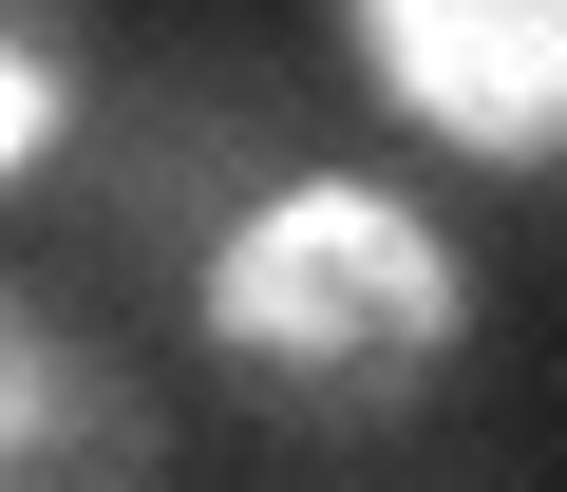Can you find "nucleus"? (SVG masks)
<instances>
[{
    "mask_svg": "<svg viewBox=\"0 0 567 492\" xmlns=\"http://www.w3.org/2000/svg\"><path fill=\"white\" fill-rule=\"evenodd\" d=\"M189 341L322 435H398L454 360H473V246L435 227V189L398 171H265L208 266H189Z\"/></svg>",
    "mask_w": 567,
    "mask_h": 492,
    "instance_id": "obj_1",
    "label": "nucleus"
},
{
    "mask_svg": "<svg viewBox=\"0 0 567 492\" xmlns=\"http://www.w3.org/2000/svg\"><path fill=\"white\" fill-rule=\"evenodd\" d=\"M341 76L379 95V133L454 152V171H567V0H322Z\"/></svg>",
    "mask_w": 567,
    "mask_h": 492,
    "instance_id": "obj_2",
    "label": "nucleus"
},
{
    "mask_svg": "<svg viewBox=\"0 0 567 492\" xmlns=\"http://www.w3.org/2000/svg\"><path fill=\"white\" fill-rule=\"evenodd\" d=\"M0 379H20V492H152V398H133L58 304L0 322Z\"/></svg>",
    "mask_w": 567,
    "mask_h": 492,
    "instance_id": "obj_3",
    "label": "nucleus"
},
{
    "mask_svg": "<svg viewBox=\"0 0 567 492\" xmlns=\"http://www.w3.org/2000/svg\"><path fill=\"white\" fill-rule=\"evenodd\" d=\"M76 133H95V20L76 0H20V20H0V171L58 189Z\"/></svg>",
    "mask_w": 567,
    "mask_h": 492,
    "instance_id": "obj_4",
    "label": "nucleus"
}]
</instances>
